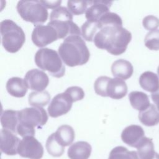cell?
Instances as JSON below:
<instances>
[{
	"label": "cell",
	"instance_id": "obj_1",
	"mask_svg": "<svg viewBox=\"0 0 159 159\" xmlns=\"http://www.w3.org/2000/svg\"><path fill=\"white\" fill-rule=\"evenodd\" d=\"M132 40V34L121 25H110L101 28L94 38V43L100 49L114 55L124 53Z\"/></svg>",
	"mask_w": 159,
	"mask_h": 159
},
{
	"label": "cell",
	"instance_id": "obj_2",
	"mask_svg": "<svg viewBox=\"0 0 159 159\" xmlns=\"http://www.w3.org/2000/svg\"><path fill=\"white\" fill-rule=\"evenodd\" d=\"M58 51L63 63L70 67L84 65L90 57V52L80 35H71L65 39Z\"/></svg>",
	"mask_w": 159,
	"mask_h": 159
},
{
	"label": "cell",
	"instance_id": "obj_3",
	"mask_svg": "<svg viewBox=\"0 0 159 159\" xmlns=\"http://www.w3.org/2000/svg\"><path fill=\"white\" fill-rule=\"evenodd\" d=\"M19 120L17 134L22 137L34 136L35 127L43 126L48 120V115L42 107H26L19 111Z\"/></svg>",
	"mask_w": 159,
	"mask_h": 159
},
{
	"label": "cell",
	"instance_id": "obj_4",
	"mask_svg": "<svg viewBox=\"0 0 159 159\" xmlns=\"http://www.w3.org/2000/svg\"><path fill=\"white\" fill-rule=\"evenodd\" d=\"M1 42L4 48L9 53L18 52L25 42L22 29L15 22L5 19L0 23Z\"/></svg>",
	"mask_w": 159,
	"mask_h": 159
},
{
	"label": "cell",
	"instance_id": "obj_5",
	"mask_svg": "<svg viewBox=\"0 0 159 159\" xmlns=\"http://www.w3.org/2000/svg\"><path fill=\"white\" fill-rule=\"evenodd\" d=\"M34 61L39 68L47 71L53 77L61 78L65 73V67L62 60L53 49L40 48L35 54Z\"/></svg>",
	"mask_w": 159,
	"mask_h": 159
},
{
	"label": "cell",
	"instance_id": "obj_6",
	"mask_svg": "<svg viewBox=\"0 0 159 159\" xmlns=\"http://www.w3.org/2000/svg\"><path fill=\"white\" fill-rule=\"evenodd\" d=\"M16 9L24 20L34 24V26L42 25L48 19L47 9L40 1H19Z\"/></svg>",
	"mask_w": 159,
	"mask_h": 159
},
{
	"label": "cell",
	"instance_id": "obj_7",
	"mask_svg": "<svg viewBox=\"0 0 159 159\" xmlns=\"http://www.w3.org/2000/svg\"><path fill=\"white\" fill-rule=\"evenodd\" d=\"M17 153L24 158L41 159L43 155V148L41 143L34 136H27L20 140L17 148Z\"/></svg>",
	"mask_w": 159,
	"mask_h": 159
},
{
	"label": "cell",
	"instance_id": "obj_8",
	"mask_svg": "<svg viewBox=\"0 0 159 159\" xmlns=\"http://www.w3.org/2000/svg\"><path fill=\"white\" fill-rule=\"evenodd\" d=\"M32 40L38 47H43L58 39L55 29L48 25H39L34 27L32 33Z\"/></svg>",
	"mask_w": 159,
	"mask_h": 159
},
{
	"label": "cell",
	"instance_id": "obj_9",
	"mask_svg": "<svg viewBox=\"0 0 159 159\" xmlns=\"http://www.w3.org/2000/svg\"><path fill=\"white\" fill-rule=\"evenodd\" d=\"M73 102L70 96L65 92L57 94L48 107L49 116L56 118L67 114L70 111Z\"/></svg>",
	"mask_w": 159,
	"mask_h": 159
},
{
	"label": "cell",
	"instance_id": "obj_10",
	"mask_svg": "<svg viewBox=\"0 0 159 159\" xmlns=\"http://www.w3.org/2000/svg\"><path fill=\"white\" fill-rule=\"evenodd\" d=\"M24 80L28 88L35 91H44L49 83L48 75L44 71L36 68L28 71Z\"/></svg>",
	"mask_w": 159,
	"mask_h": 159
},
{
	"label": "cell",
	"instance_id": "obj_11",
	"mask_svg": "<svg viewBox=\"0 0 159 159\" xmlns=\"http://www.w3.org/2000/svg\"><path fill=\"white\" fill-rule=\"evenodd\" d=\"M20 139L12 132L2 129L1 130V151L7 155H14L17 153V148Z\"/></svg>",
	"mask_w": 159,
	"mask_h": 159
},
{
	"label": "cell",
	"instance_id": "obj_12",
	"mask_svg": "<svg viewBox=\"0 0 159 159\" xmlns=\"http://www.w3.org/2000/svg\"><path fill=\"white\" fill-rule=\"evenodd\" d=\"M57 30L58 39H66L71 35H80L81 31L76 24L73 20H50L47 24Z\"/></svg>",
	"mask_w": 159,
	"mask_h": 159
},
{
	"label": "cell",
	"instance_id": "obj_13",
	"mask_svg": "<svg viewBox=\"0 0 159 159\" xmlns=\"http://www.w3.org/2000/svg\"><path fill=\"white\" fill-rule=\"evenodd\" d=\"M145 137L143 128L138 125H130L126 127L122 132L121 139L127 145L135 147Z\"/></svg>",
	"mask_w": 159,
	"mask_h": 159
},
{
	"label": "cell",
	"instance_id": "obj_14",
	"mask_svg": "<svg viewBox=\"0 0 159 159\" xmlns=\"http://www.w3.org/2000/svg\"><path fill=\"white\" fill-rule=\"evenodd\" d=\"M112 3V2L111 1H93L85 12L86 18L90 22H98L101 16L109 12Z\"/></svg>",
	"mask_w": 159,
	"mask_h": 159
},
{
	"label": "cell",
	"instance_id": "obj_15",
	"mask_svg": "<svg viewBox=\"0 0 159 159\" xmlns=\"http://www.w3.org/2000/svg\"><path fill=\"white\" fill-rule=\"evenodd\" d=\"M127 86L124 80L118 78H110L106 87L107 97L114 99H120L125 96Z\"/></svg>",
	"mask_w": 159,
	"mask_h": 159
},
{
	"label": "cell",
	"instance_id": "obj_16",
	"mask_svg": "<svg viewBox=\"0 0 159 159\" xmlns=\"http://www.w3.org/2000/svg\"><path fill=\"white\" fill-rule=\"evenodd\" d=\"M111 71L114 77L125 80L132 76L134 68L130 61L124 59H119L112 64Z\"/></svg>",
	"mask_w": 159,
	"mask_h": 159
},
{
	"label": "cell",
	"instance_id": "obj_17",
	"mask_svg": "<svg viewBox=\"0 0 159 159\" xmlns=\"http://www.w3.org/2000/svg\"><path fill=\"white\" fill-rule=\"evenodd\" d=\"M91 146L87 142L78 141L72 144L68 150L70 159H88L91 153Z\"/></svg>",
	"mask_w": 159,
	"mask_h": 159
},
{
	"label": "cell",
	"instance_id": "obj_18",
	"mask_svg": "<svg viewBox=\"0 0 159 159\" xmlns=\"http://www.w3.org/2000/svg\"><path fill=\"white\" fill-rule=\"evenodd\" d=\"M28 88L25 80L19 77L11 78L6 83L7 91L10 95L16 98L25 96Z\"/></svg>",
	"mask_w": 159,
	"mask_h": 159
},
{
	"label": "cell",
	"instance_id": "obj_19",
	"mask_svg": "<svg viewBox=\"0 0 159 159\" xmlns=\"http://www.w3.org/2000/svg\"><path fill=\"white\" fill-rule=\"evenodd\" d=\"M1 123L2 129L8 130L14 134H17V129L19 123V111L12 109L3 111L1 116Z\"/></svg>",
	"mask_w": 159,
	"mask_h": 159
},
{
	"label": "cell",
	"instance_id": "obj_20",
	"mask_svg": "<svg viewBox=\"0 0 159 159\" xmlns=\"http://www.w3.org/2000/svg\"><path fill=\"white\" fill-rule=\"evenodd\" d=\"M139 84L144 90L153 93L159 89V78L155 73L147 71L140 76Z\"/></svg>",
	"mask_w": 159,
	"mask_h": 159
},
{
	"label": "cell",
	"instance_id": "obj_21",
	"mask_svg": "<svg viewBox=\"0 0 159 159\" xmlns=\"http://www.w3.org/2000/svg\"><path fill=\"white\" fill-rule=\"evenodd\" d=\"M139 119L140 122L148 127L159 124V111L154 104H150L146 109L139 111Z\"/></svg>",
	"mask_w": 159,
	"mask_h": 159
},
{
	"label": "cell",
	"instance_id": "obj_22",
	"mask_svg": "<svg viewBox=\"0 0 159 159\" xmlns=\"http://www.w3.org/2000/svg\"><path fill=\"white\" fill-rule=\"evenodd\" d=\"M54 134L57 142L64 147L71 145L75 138L74 129L69 125L60 126Z\"/></svg>",
	"mask_w": 159,
	"mask_h": 159
},
{
	"label": "cell",
	"instance_id": "obj_23",
	"mask_svg": "<svg viewBox=\"0 0 159 159\" xmlns=\"http://www.w3.org/2000/svg\"><path fill=\"white\" fill-rule=\"evenodd\" d=\"M129 99L132 107L139 111L146 109L151 104L148 95L142 91L130 92L129 94Z\"/></svg>",
	"mask_w": 159,
	"mask_h": 159
},
{
	"label": "cell",
	"instance_id": "obj_24",
	"mask_svg": "<svg viewBox=\"0 0 159 159\" xmlns=\"http://www.w3.org/2000/svg\"><path fill=\"white\" fill-rule=\"evenodd\" d=\"M136 148L140 159H153L156 153L152 140L146 137L140 140Z\"/></svg>",
	"mask_w": 159,
	"mask_h": 159
},
{
	"label": "cell",
	"instance_id": "obj_25",
	"mask_svg": "<svg viewBox=\"0 0 159 159\" xmlns=\"http://www.w3.org/2000/svg\"><path fill=\"white\" fill-rule=\"evenodd\" d=\"M51 96L47 91H34L29 94L28 102L29 105L35 107H42L47 106L50 101Z\"/></svg>",
	"mask_w": 159,
	"mask_h": 159
},
{
	"label": "cell",
	"instance_id": "obj_26",
	"mask_svg": "<svg viewBox=\"0 0 159 159\" xmlns=\"http://www.w3.org/2000/svg\"><path fill=\"white\" fill-rule=\"evenodd\" d=\"M108 159H140L137 152L129 151L124 147L117 146L110 152Z\"/></svg>",
	"mask_w": 159,
	"mask_h": 159
},
{
	"label": "cell",
	"instance_id": "obj_27",
	"mask_svg": "<svg viewBox=\"0 0 159 159\" xmlns=\"http://www.w3.org/2000/svg\"><path fill=\"white\" fill-rule=\"evenodd\" d=\"M46 149L48 153L54 157H61L65 150V147L61 146L56 140L55 134H52L47 139L46 142Z\"/></svg>",
	"mask_w": 159,
	"mask_h": 159
},
{
	"label": "cell",
	"instance_id": "obj_28",
	"mask_svg": "<svg viewBox=\"0 0 159 159\" xmlns=\"http://www.w3.org/2000/svg\"><path fill=\"white\" fill-rule=\"evenodd\" d=\"M98 29H99L98 22H94L87 20L83 24L81 28L82 37L88 42H93Z\"/></svg>",
	"mask_w": 159,
	"mask_h": 159
},
{
	"label": "cell",
	"instance_id": "obj_29",
	"mask_svg": "<svg viewBox=\"0 0 159 159\" xmlns=\"http://www.w3.org/2000/svg\"><path fill=\"white\" fill-rule=\"evenodd\" d=\"M91 1H68L67 7L70 12L74 15H81L86 12L88 6L92 4Z\"/></svg>",
	"mask_w": 159,
	"mask_h": 159
},
{
	"label": "cell",
	"instance_id": "obj_30",
	"mask_svg": "<svg viewBox=\"0 0 159 159\" xmlns=\"http://www.w3.org/2000/svg\"><path fill=\"white\" fill-rule=\"evenodd\" d=\"M99 29L105 25H117L122 26V20L116 13L109 12L104 14L98 21Z\"/></svg>",
	"mask_w": 159,
	"mask_h": 159
},
{
	"label": "cell",
	"instance_id": "obj_31",
	"mask_svg": "<svg viewBox=\"0 0 159 159\" xmlns=\"http://www.w3.org/2000/svg\"><path fill=\"white\" fill-rule=\"evenodd\" d=\"M73 20V15L65 7L60 6L53 9L50 14V20Z\"/></svg>",
	"mask_w": 159,
	"mask_h": 159
},
{
	"label": "cell",
	"instance_id": "obj_32",
	"mask_svg": "<svg viewBox=\"0 0 159 159\" xmlns=\"http://www.w3.org/2000/svg\"><path fill=\"white\" fill-rule=\"evenodd\" d=\"M145 45L152 50H159V29L150 31L144 39Z\"/></svg>",
	"mask_w": 159,
	"mask_h": 159
},
{
	"label": "cell",
	"instance_id": "obj_33",
	"mask_svg": "<svg viewBox=\"0 0 159 159\" xmlns=\"http://www.w3.org/2000/svg\"><path fill=\"white\" fill-rule=\"evenodd\" d=\"M109 79L110 77L101 76L96 80L94 83V89L96 94L102 97H107L106 87Z\"/></svg>",
	"mask_w": 159,
	"mask_h": 159
},
{
	"label": "cell",
	"instance_id": "obj_34",
	"mask_svg": "<svg viewBox=\"0 0 159 159\" xmlns=\"http://www.w3.org/2000/svg\"><path fill=\"white\" fill-rule=\"evenodd\" d=\"M65 92L70 96L73 102L80 101L84 97V92L83 89L79 86H70L68 88Z\"/></svg>",
	"mask_w": 159,
	"mask_h": 159
},
{
	"label": "cell",
	"instance_id": "obj_35",
	"mask_svg": "<svg viewBox=\"0 0 159 159\" xmlns=\"http://www.w3.org/2000/svg\"><path fill=\"white\" fill-rule=\"evenodd\" d=\"M142 24L145 29L154 30L159 27V19L155 16L148 15L143 18Z\"/></svg>",
	"mask_w": 159,
	"mask_h": 159
},
{
	"label": "cell",
	"instance_id": "obj_36",
	"mask_svg": "<svg viewBox=\"0 0 159 159\" xmlns=\"http://www.w3.org/2000/svg\"><path fill=\"white\" fill-rule=\"evenodd\" d=\"M42 4L47 9H55L60 6L61 3V1H40Z\"/></svg>",
	"mask_w": 159,
	"mask_h": 159
},
{
	"label": "cell",
	"instance_id": "obj_37",
	"mask_svg": "<svg viewBox=\"0 0 159 159\" xmlns=\"http://www.w3.org/2000/svg\"><path fill=\"white\" fill-rule=\"evenodd\" d=\"M152 99L157 106V108L159 111V89L151 94Z\"/></svg>",
	"mask_w": 159,
	"mask_h": 159
},
{
	"label": "cell",
	"instance_id": "obj_38",
	"mask_svg": "<svg viewBox=\"0 0 159 159\" xmlns=\"http://www.w3.org/2000/svg\"><path fill=\"white\" fill-rule=\"evenodd\" d=\"M153 159H159V154L157 153H155V157H154V158H153Z\"/></svg>",
	"mask_w": 159,
	"mask_h": 159
},
{
	"label": "cell",
	"instance_id": "obj_39",
	"mask_svg": "<svg viewBox=\"0 0 159 159\" xmlns=\"http://www.w3.org/2000/svg\"><path fill=\"white\" fill-rule=\"evenodd\" d=\"M157 73H158V74L159 75V66H158V68H157Z\"/></svg>",
	"mask_w": 159,
	"mask_h": 159
}]
</instances>
